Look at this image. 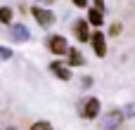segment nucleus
<instances>
[{
    "mask_svg": "<svg viewBox=\"0 0 135 130\" xmlns=\"http://www.w3.org/2000/svg\"><path fill=\"white\" fill-rule=\"evenodd\" d=\"M78 111H81V116H83L85 121H95L97 114H100V99H97V97H85V99H81Z\"/></svg>",
    "mask_w": 135,
    "mask_h": 130,
    "instance_id": "1",
    "label": "nucleus"
},
{
    "mask_svg": "<svg viewBox=\"0 0 135 130\" xmlns=\"http://www.w3.org/2000/svg\"><path fill=\"white\" fill-rule=\"evenodd\" d=\"M31 14H33V19L43 26V28H47V26H52L55 24V12L52 9H43V7H31Z\"/></svg>",
    "mask_w": 135,
    "mask_h": 130,
    "instance_id": "2",
    "label": "nucleus"
},
{
    "mask_svg": "<svg viewBox=\"0 0 135 130\" xmlns=\"http://www.w3.org/2000/svg\"><path fill=\"white\" fill-rule=\"evenodd\" d=\"M47 50L59 57V54H69L71 47L66 45V38H64V36H50V38H47Z\"/></svg>",
    "mask_w": 135,
    "mask_h": 130,
    "instance_id": "3",
    "label": "nucleus"
},
{
    "mask_svg": "<svg viewBox=\"0 0 135 130\" xmlns=\"http://www.w3.org/2000/svg\"><path fill=\"white\" fill-rule=\"evenodd\" d=\"M90 45H93V50H95L97 57H104V54H107V38H104V33L95 31V33L90 36Z\"/></svg>",
    "mask_w": 135,
    "mask_h": 130,
    "instance_id": "4",
    "label": "nucleus"
},
{
    "mask_svg": "<svg viewBox=\"0 0 135 130\" xmlns=\"http://www.w3.org/2000/svg\"><path fill=\"white\" fill-rule=\"evenodd\" d=\"M9 36H12V40H19V43H26L31 38V33L24 24H9Z\"/></svg>",
    "mask_w": 135,
    "mask_h": 130,
    "instance_id": "5",
    "label": "nucleus"
},
{
    "mask_svg": "<svg viewBox=\"0 0 135 130\" xmlns=\"http://www.w3.org/2000/svg\"><path fill=\"white\" fill-rule=\"evenodd\" d=\"M88 26H90V21H85V19H78V21L74 24V33H76V38H78L81 43H88V40H90Z\"/></svg>",
    "mask_w": 135,
    "mask_h": 130,
    "instance_id": "6",
    "label": "nucleus"
},
{
    "mask_svg": "<svg viewBox=\"0 0 135 130\" xmlns=\"http://www.w3.org/2000/svg\"><path fill=\"white\" fill-rule=\"evenodd\" d=\"M50 69H52V73H55L59 81H71V69H69L66 64H62V62H52Z\"/></svg>",
    "mask_w": 135,
    "mask_h": 130,
    "instance_id": "7",
    "label": "nucleus"
},
{
    "mask_svg": "<svg viewBox=\"0 0 135 130\" xmlns=\"http://www.w3.org/2000/svg\"><path fill=\"white\" fill-rule=\"evenodd\" d=\"M121 126V111H109L102 121V128L104 130H112V128H119Z\"/></svg>",
    "mask_w": 135,
    "mask_h": 130,
    "instance_id": "8",
    "label": "nucleus"
},
{
    "mask_svg": "<svg viewBox=\"0 0 135 130\" xmlns=\"http://www.w3.org/2000/svg\"><path fill=\"white\" fill-rule=\"evenodd\" d=\"M88 21L95 26V28H100L102 24H104V17H102V9L100 7H93L90 12H88Z\"/></svg>",
    "mask_w": 135,
    "mask_h": 130,
    "instance_id": "9",
    "label": "nucleus"
},
{
    "mask_svg": "<svg viewBox=\"0 0 135 130\" xmlns=\"http://www.w3.org/2000/svg\"><path fill=\"white\" fill-rule=\"evenodd\" d=\"M69 64H71V66H83V64H85L81 50H69Z\"/></svg>",
    "mask_w": 135,
    "mask_h": 130,
    "instance_id": "10",
    "label": "nucleus"
},
{
    "mask_svg": "<svg viewBox=\"0 0 135 130\" xmlns=\"http://www.w3.org/2000/svg\"><path fill=\"white\" fill-rule=\"evenodd\" d=\"M0 19H2V24L9 26V24H12V9H9V7H2V9H0Z\"/></svg>",
    "mask_w": 135,
    "mask_h": 130,
    "instance_id": "11",
    "label": "nucleus"
},
{
    "mask_svg": "<svg viewBox=\"0 0 135 130\" xmlns=\"http://www.w3.org/2000/svg\"><path fill=\"white\" fill-rule=\"evenodd\" d=\"M31 130H52V126L47 123V121H38V123H33Z\"/></svg>",
    "mask_w": 135,
    "mask_h": 130,
    "instance_id": "12",
    "label": "nucleus"
},
{
    "mask_svg": "<svg viewBox=\"0 0 135 130\" xmlns=\"http://www.w3.org/2000/svg\"><path fill=\"white\" fill-rule=\"evenodd\" d=\"M109 33H112V36H119V33H121V24H112Z\"/></svg>",
    "mask_w": 135,
    "mask_h": 130,
    "instance_id": "13",
    "label": "nucleus"
},
{
    "mask_svg": "<svg viewBox=\"0 0 135 130\" xmlns=\"http://www.w3.org/2000/svg\"><path fill=\"white\" fill-rule=\"evenodd\" d=\"M0 54H2V59H9V57H12L9 47H0Z\"/></svg>",
    "mask_w": 135,
    "mask_h": 130,
    "instance_id": "14",
    "label": "nucleus"
},
{
    "mask_svg": "<svg viewBox=\"0 0 135 130\" xmlns=\"http://www.w3.org/2000/svg\"><path fill=\"white\" fill-rule=\"evenodd\" d=\"M90 85H93V78L85 76V78H83V88H90Z\"/></svg>",
    "mask_w": 135,
    "mask_h": 130,
    "instance_id": "15",
    "label": "nucleus"
},
{
    "mask_svg": "<svg viewBox=\"0 0 135 130\" xmlns=\"http://www.w3.org/2000/svg\"><path fill=\"white\" fill-rule=\"evenodd\" d=\"M76 7H88V0H74Z\"/></svg>",
    "mask_w": 135,
    "mask_h": 130,
    "instance_id": "16",
    "label": "nucleus"
},
{
    "mask_svg": "<svg viewBox=\"0 0 135 130\" xmlns=\"http://www.w3.org/2000/svg\"><path fill=\"white\" fill-rule=\"evenodd\" d=\"M95 7H100V9L104 12V0H95Z\"/></svg>",
    "mask_w": 135,
    "mask_h": 130,
    "instance_id": "17",
    "label": "nucleus"
},
{
    "mask_svg": "<svg viewBox=\"0 0 135 130\" xmlns=\"http://www.w3.org/2000/svg\"><path fill=\"white\" fill-rule=\"evenodd\" d=\"M7 130H17V128H7Z\"/></svg>",
    "mask_w": 135,
    "mask_h": 130,
    "instance_id": "18",
    "label": "nucleus"
}]
</instances>
